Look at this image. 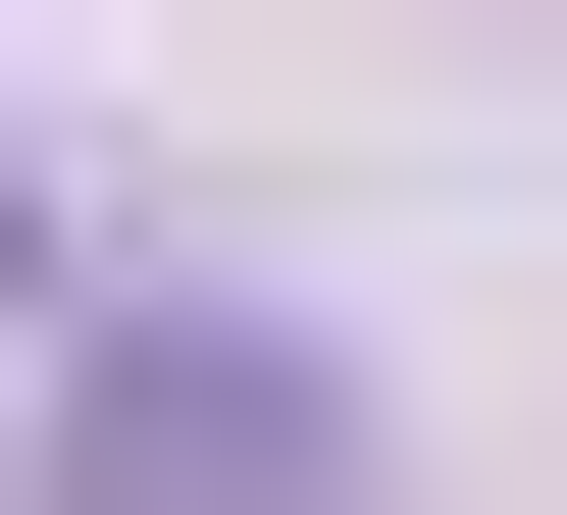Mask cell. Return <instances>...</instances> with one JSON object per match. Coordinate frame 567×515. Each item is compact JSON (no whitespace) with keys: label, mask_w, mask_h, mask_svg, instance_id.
<instances>
[{"label":"cell","mask_w":567,"mask_h":515,"mask_svg":"<svg viewBox=\"0 0 567 515\" xmlns=\"http://www.w3.org/2000/svg\"><path fill=\"white\" fill-rule=\"evenodd\" d=\"M52 515H361V412H310V361H155V412H104Z\"/></svg>","instance_id":"1"},{"label":"cell","mask_w":567,"mask_h":515,"mask_svg":"<svg viewBox=\"0 0 567 515\" xmlns=\"http://www.w3.org/2000/svg\"><path fill=\"white\" fill-rule=\"evenodd\" d=\"M0 258H52V206H0Z\"/></svg>","instance_id":"2"}]
</instances>
